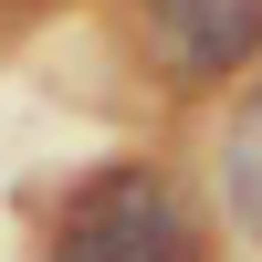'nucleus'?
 Returning a JSON list of instances; mask_svg holds the SVG:
<instances>
[{
  "label": "nucleus",
  "instance_id": "obj_1",
  "mask_svg": "<svg viewBox=\"0 0 262 262\" xmlns=\"http://www.w3.org/2000/svg\"><path fill=\"white\" fill-rule=\"evenodd\" d=\"M42 262H200V210L179 200V179L147 158H116L63 200L53 252Z\"/></svg>",
  "mask_w": 262,
  "mask_h": 262
},
{
  "label": "nucleus",
  "instance_id": "obj_2",
  "mask_svg": "<svg viewBox=\"0 0 262 262\" xmlns=\"http://www.w3.org/2000/svg\"><path fill=\"white\" fill-rule=\"evenodd\" d=\"M147 63L179 95L252 74L262 63V0H147Z\"/></svg>",
  "mask_w": 262,
  "mask_h": 262
},
{
  "label": "nucleus",
  "instance_id": "obj_3",
  "mask_svg": "<svg viewBox=\"0 0 262 262\" xmlns=\"http://www.w3.org/2000/svg\"><path fill=\"white\" fill-rule=\"evenodd\" d=\"M210 179H221V210L242 242H262V84L221 116V137H210Z\"/></svg>",
  "mask_w": 262,
  "mask_h": 262
}]
</instances>
